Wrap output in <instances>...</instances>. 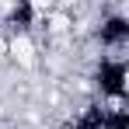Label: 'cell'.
I'll list each match as a JSON object with an SVG mask.
<instances>
[{
  "mask_svg": "<svg viewBox=\"0 0 129 129\" xmlns=\"http://www.w3.org/2000/svg\"><path fill=\"white\" fill-rule=\"evenodd\" d=\"M126 66L119 63V59H105L101 70H98V84H101V94H112V98H122V91H126Z\"/></svg>",
  "mask_w": 129,
  "mask_h": 129,
  "instance_id": "1",
  "label": "cell"
},
{
  "mask_svg": "<svg viewBox=\"0 0 129 129\" xmlns=\"http://www.w3.org/2000/svg\"><path fill=\"white\" fill-rule=\"evenodd\" d=\"M126 39H129V24L122 18H112L101 24V45H126Z\"/></svg>",
  "mask_w": 129,
  "mask_h": 129,
  "instance_id": "2",
  "label": "cell"
},
{
  "mask_svg": "<svg viewBox=\"0 0 129 129\" xmlns=\"http://www.w3.org/2000/svg\"><path fill=\"white\" fill-rule=\"evenodd\" d=\"M11 21H14V28H28V24H31V0H21V4L14 7Z\"/></svg>",
  "mask_w": 129,
  "mask_h": 129,
  "instance_id": "3",
  "label": "cell"
}]
</instances>
